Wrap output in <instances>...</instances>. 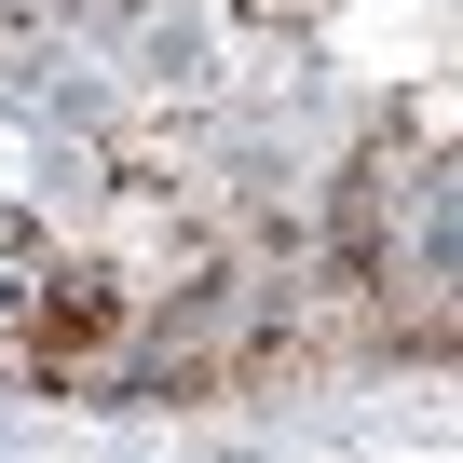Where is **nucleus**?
Listing matches in <instances>:
<instances>
[{
  "label": "nucleus",
  "mask_w": 463,
  "mask_h": 463,
  "mask_svg": "<svg viewBox=\"0 0 463 463\" xmlns=\"http://www.w3.org/2000/svg\"><path fill=\"white\" fill-rule=\"evenodd\" d=\"M123 341V300L109 287H55V314H42V368H82V354H109Z\"/></svg>",
  "instance_id": "1"
}]
</instances>
